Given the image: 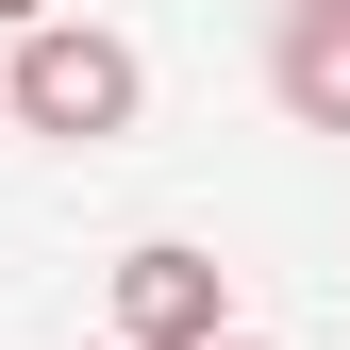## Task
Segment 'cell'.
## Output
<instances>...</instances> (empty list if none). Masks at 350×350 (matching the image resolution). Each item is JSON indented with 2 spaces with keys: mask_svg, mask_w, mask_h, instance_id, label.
<instances>
[{
  "mask_svg": "<svg viewBox=\"0 0 350 350\" xmlns=\"http://www.w3.org/2000/svg\"><path fill=\"white\" fill-rule=\"evenodd\" d=\"M0 83H17V134H67V150H100V134H134L150 117V67H134V33H100V17H33L17 51H0Z\"/></svg>",
  "mask_w": 350,
  "mask_h": 350,
  "instance_id": "6da1fadb",
  "label": "cell"
},
{
  "mask_svg": "<svg viewBox=\"0 0 350 350\" xmlns=\"http://www.w3.org/2000/svg\"><path fill=\"white\" fill-rule=\"evenodd\" d=\"M117 334H134V350H200V334H234V284H217V250H184V234L117 250Z\"/></svg>",
  "mask_w": 350,
  "mask_h": 350,
  "instance_id": "7a4b0ae2",
  "label": "cell"
},
{
  "mask_svg": "<svg viewBox=\"0 0 350 350\" xmlns=\"http://www.w3.org/2000/svg\"><path fill=\"white\" fill-rule=\"evenodd\" d=\"M267 83H284V117H300V134H350V0H284Z\"/></svg>",
  "mask_w": 350,
  "mask_h": 350,
  "instance_id": "3957f363",
  "label": "cell"
},
{
  "mask_svg": "<svg viewBox=\"0 0 350 350\" xmlns=\"http://www.w3.org/2000/svg\"><path fill=\"white\" fill-rule=\"evenodd\" d=\"M33 17H51V0H0V33H33Z\"/></svg>",
  "mask_w": 350,
  "mask_h": 350,
  "instance_id": "277c9868",
  "label": "cell"
},
{
  "mask_svg": "<svg viewBox=\"0 0 350 350\" xmlns=\"http://www.w3.org/2000/svg\"><path fill=\"white\" fill-rule=\"evenodd\" d=\"M200 350H267V334H200Z\"/></svg>",
  "mask_w": 350,
  "mask_h": 350,
  "instance_id": "5b68a950",
  "label": "cell"
},
{
  "mask_svg": "<svg viewBox=\"0 0 350 350\" xmlns=\"http://www.w3.org/2000/svg\"><path fill=\"white\" fill-rule=\"evenodd\" d=\"M0 134H17V83H0Z\"/></svg>",
  "mask_w": 350,
  "mask_h": 350,
  "instance_id": "8992f818",
  "label": "cell"
},
{
  "mask_svg": "<svg viewBox=\"0 0 350 350\" xmlns=\"http://www.w3.org/2000/svg\"><path fill=\"white\" fill-rule=\"evenodd\" d=\"M117 350H134V334H117Z\"/></svg>",
  "mask_w": 350,
  "mask_h": 350,
  "instance_id": "52a82bcc",
  "label": "cell"
}]
</instances>
